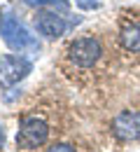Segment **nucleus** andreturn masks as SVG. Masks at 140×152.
Segmentation results:
<instances>
[{"mask_svg": "<svg viewBox=\"0 0 140 152\" xmlns=\"http://www.w3.org/2000/svg\"><path fill=\"white\" fill-rule=\"evenodd\" d=\"M65 54H68V61H70L73 68L89 70V68H94L100 61V56H103V45H100V40L94 38V35H84V38L73 40V42L68 45Z\"/></svg>", "mask_w": 140, "mask_h": 152, "instance_id": "obj_1", "label": "nucleus"}, {"mask_svg": "<svg viewBox=\"0 0 140 152\" xmlns=\"http://www.w3.org/2000/svg\"><path fill=\"white\" fill-rule=\"evenodd\" d=\"M49 138V122L42 115H26L19 124L17 133V148L21 150H35L42 148Z\"/></svg>", "mask_w": 140, "mask_h": 152, "instance_id": "obj_2", "label": "nucleus"}, {"mask_svg": "<svg viewBox=\"0 0 140 152\" xmlns=\"http://www.w3.org/2000/svg\"><path fill=\"white\" fill-rule=\"evenodd\" d=\"M0 35L5 40V45L9 49H14V52H26V49L35 47V40L28 35V31L9 12H2L0 14Z\"/></svg>", "mask_w": 140, "mask_h": 152, "instance_id": "obj_3", "label": "nucleus"}, {"mask_svg": "<svg viewBox=\"0 0 140 152\" xmlns=\"http://www.w3.org/2000/svg\"><path fill=\"white\" fill-rule=\"evenodd\" d=\"M33 23H35L38 33L44 35V38H49V40L61 38L65 33V28H68L65 19L61 17L59 12H54V10H38L35 17H33Z\"/></svg>", "mask_w": 140, "mask_h": 152, "instance_id": "obj_4", "label": "nucleus"}, {"mask_svg": "<svg viewBox=\"0 0 140 152\" xmlns=\"http://www.w3.org/2000/svg\"><path fill=\"white\" fill-rule=\"evenodd\" d=\"M112 136L117 140H136L140 138V113L136 110H124L112 119Z\"/></svg>", "mask_w": 140, "mask_h": 152, "instance_id": "obj_5", "label": "nucleus"}, {"mask_svg": "<svg viewBox=\"0 0 140 152\" xmlns=\"http://www.w3.org/2000/svg\"><path fill=\"white\" fill-rule=\"evenodd\" d=\"M30 70V63L21 56H0V87H12Z\"/></svg>", "mask_w": 140, "mask_h": 152, "instance_id": "obj_6", "label": "nucleus"}, {"mask_svg": "<svg viewBox=\"0 0 140 152\" xmlns=\"http://www.w3.org/2000/svg\"><path fill=\"white\" fill-rule=\"evenodd\" d=\"M119 45L128 54H140V19L138 17H128V19L121 21Z\"/></svg>", "mask_w": 140, "mask_h": 152, "instance_id": "obj_7", "label": "nucleus"}, {"mask_svg": "<svg viewBox=\"0 0 140 152\" xmlns=\"http://www.w3.org/2000/svg\"><path fill=\"white\" fill-rule=\"evenodd\" d=\"M26 5H30V7H59L61 12L63 10H68V0H23Z\"/></svg>", "mask_w": 140, "mask_h": 152, "instance_id": "obj_8", "label": "nucleus"}, {"mask_svg": "<svg viewBox=\"0 0 140 152\" xmlns=\"http://www.w3.org/2000/svg\"><path fill=\"white\" fill-rule=\"evenodd\" d=\"M44 152H77L73 145H68V143H54L52 148H47Z\"/></svg>", "mask_w": 140, "mask_h": 152, "instance_id": "obj_9", "label": "nucleus"}, {"mask_svg": "<svg viewBox=\"0 0 140 152\" xmlns=\"http://www.w3.org/2000/svg\"><path fill=\"white\" fill-rule=\"evenodd\" d=\"M77 5H80V7H84V10H94L98 2H96V0H77Z\"/></svg>", "mask_w": 140, "mask_h": 152, "instance_id": "obj_10", "label": "nucleus"}, {"mask_svg": "<svg viewBox=\"0 0 140 152\" xmlns=\"http://www.w3.org/2000/svg\"><path fill=\"white\" fill-rule=\"evenodd\" d=\"M2 145H5V129L0 126V150H2Z\"/></svg>", "mask_w": 140, "mask_h": 152, "instance_id": "obj_11", "label": "nucleus"}]
</instances>
